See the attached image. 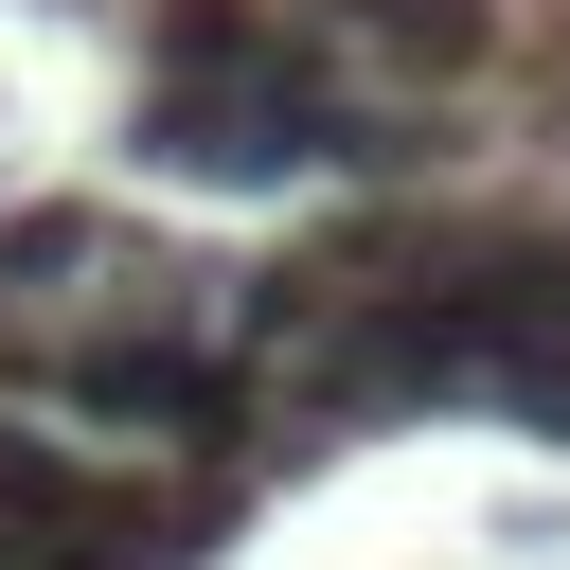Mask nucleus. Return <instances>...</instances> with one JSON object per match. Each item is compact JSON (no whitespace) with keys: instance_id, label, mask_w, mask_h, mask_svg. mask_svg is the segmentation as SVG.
Wrapping results in <instances>:
<instances>
[{"instance_id":"obj_3","label":"nucleus","mask_w":570,"mask_h":570,"mask_svg":"<svg viewBox=\"0 0 570 570\" xmlns=\"http://www.w3.org/2000/svg\"><path fill=\"white\" fill-rule=\"evenodd\" d=\"M196 517H232V499H107L36 428H0V570H178Z\"/></svg>"},{"instance_id":"obj_1","label":"nucleus","mask_w":570,"mask_h":570,"mask_svg":"<svg viewBox=\"0 0 570 570\" xmlns=\"http://www.w3.org/2000/svg\"><path fill=\"white\" fill-rule=\"evenodd\" d=\"M125 142H142V178H214V196H267V178H321V160H392L374 89L321 36H285L267 0H178L142 36Z\"/></svg>"},{"instance_id":"obj_4","label":"nucleus","mask_w":570,"mask_h":570,"mask_svg":"<svg viewBox=\"0 0 570 570\" xmlns=\"http://www.w3.org/2000/svg\"><path fill=\"white\" fill-rule=\"evenodd\" d=\"M36 392L71 428H142V445H232L249 428V356L232 338H71V356H36Z\"/></svg>"},{"instance_id":"obj_2","label":"nucleus","mask_w":570,"mask_h":570,"mask_svg":"<svg viewBox=\"0 0 570 570\" xmlns=\"http://www.w3.org/2000/svg\"><path fill=\"white\" fill-rule=\"evenodd\" d=\"M445 410L570 445V232H463L445 267Z\"/></svg>"},{"instance_id":"obj_5","label":"nucleus","mask_w":570,"mask_h":570,"mask_svg":"<svg viewBox=\"0 0 570 570\" xmlns=\"http://www.w3.org/2000/svg\"><path fill=\"white\" fill-rule=\"evenodd\" d=\"M89 267H125V232H107L89 196H36V214H0V303H18V285H89Z\"/></svg>"}]
</instances>
